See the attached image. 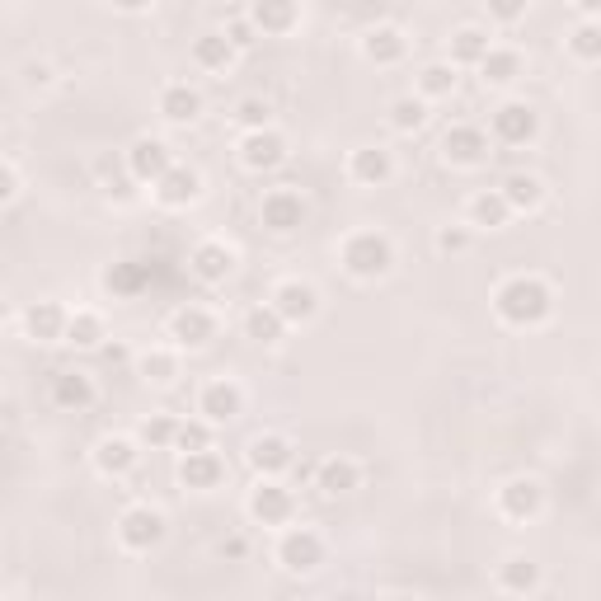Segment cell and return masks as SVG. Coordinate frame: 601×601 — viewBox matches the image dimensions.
<instances>
[{"instance_id":"1","label":"cell","mask_w":601,"mask_h":601,"mask_svg":"<svg viewBox=\"0 0 601 601\" xmlns=\"http://www.w3.org/2000/svg\"><path fill=\"white\" fill-rule=\"evenodd\" d=\"M494 310H498V320L526 329V324H540L555 310V296H550V287L540 278H508L494 296Z\"/></svg>"},{"instance_id":"2","label":"cell","mask_w":601,"mask_h":601,"mask_svg":"<svg viewBox=\"0 0 601 601\" xmlns=\"http://www.w3.org/2000/svg\"><path fill=\"white\" fill-rule=\"evenodd\" d=\"M390 263H395V249H390L386 235L376 231H357L348 245H343V268L353 278H381Z\"/></svg>"},{"instance_id":"3","label":"cell","mask_w":601,"mask_h":601,"mask_svg":"<svg viewBox=\"0 0 601 601\" xmlns=\"http://www.w3.org/2000/svg\"><path fill=\"white\" fill-rule=\"evenodd\" d=\"M127 170L137 174L141 184H160V179L174 170L170 146H165V141H155V137L132 141V151H127Z\"/></svg>"},{"instance_id":"4","label":"cell","mask_w":601,"mask_h":601,"mask_svg":"<svg viewBox=\"0 0 601 601\" xmlns=\"http://www.w3.org/2000/svg\"><path fill=\"white\" fill-rule=\"evenodd\" d=\"M278 559H282V569H292V573H315L324 559V540L315 531H287L278 545Z\"/></svg>"},{"instance_id":"5","label":"cell","mask_w":601,"mask_h":601,"mask_svg":"<svg viewBox=\"0 0 601 601\" xmlns=\"http://www.w3.org/2000/svg\"><path fill=\"white\" fill-rule=\"evenodd\" d=\"M118 536H123L127 550H155L160 540H165V517L155 508H132L118 526Z\"/></svg>"},{"instance_id":"6","label":"cell","mask_w":601,"mask_h":601,"mask_svg":"<svg viewBox=\"0 0 601 601\" xmlns=\"http://www.w3.org/2000/svg\"><path fill=\"white\" fill-rule=\"evenodd\" d=\"M301 221H306V202H301V193H292V188H273V193L263 198V226H268V231L287 235V231H296Z\"/></svg>"},{"instance_id":"7","label":"cell","mask_w":601,"mask_h":601,"mask_svg":"<svg viewBox=\"0 0 601 601\" xmlns=\"http://www.w3.org/2000/svg\"><path fill=\"white\" fill-rule=\"evenodd\" d=\"M536 127H540V118L531 104H503L494 113V137L508 141V146H526V141L536 137Z\"/></svg>"},{"instance_id":"8","label":"cell","mask_w":601,"mask_h":601,"mask_svg":"<svg viewBox=\"0 0 601 601\" xmlns=\"http://www.w3.org/2000/svg\"><path fill=\"white\" fill-rule=\"evenodd\" d=\"M273 310H278L287 324L315 320V310H320V296H315V287H306V282H282L278 296H273Z\"/></svg>"},{"instance_id":"9","label":"cell","mask_w":601,"mask_h":601,"mask_svg":"<svg viewBox=\"0 0 601 601\" xmlns=\"http://www.w3.org/2000/svg\"><path fill=\"white\" fill-rule=\"evenodd\" d=\"M240 160H245L249 170H278L282 160H287V141L278 132H249L240 141Z\"/></svg>"},{"instance_id":"10","label":"cell","mask_w":601,"mask_h":601,"mask_svg":"<svg viewBox=\"0 0 601 601\" xmlns=\"http://www.w3.org/2000/svg\"><path fill=\"white\" fill-rule=\"evenodd\" d=\"M249 512H254L263 526H282L292 517V489H282V484H259V489L249 494Z\"/></svg>"},{"instance_id":"11","label":"cell","mask_w":601,"mask_h":601,"mask_svg":"<svg viewBox=\"0 0 601 601\" xmlns=\"http://www.w3.org/2000/svg\"><path fill=\"white\" fill-rule=\"evenodd\" d=\"M442 151H447L451 165H479L489 155V137L479 127H451L447 137H442Z\"/></svg>"},{"instance_id":"12","label":"cell","mask_w":601,"mask_h":601,"mask_svg":"<svg viewBox=\"0 0 601 601\" xmlns=\"http://www.w3.org/2000/svg\"><path fill=\"white\" fill-rule=\"evenodd\" d=\"M498 508L508 512L512 522H526V517H536V512H540V484H536V479H512V484H503V494H498Z\"/></svg>"},{"instance_id":"13","label":"cell","mask_w":601,"mask_h":601,"mask_svg":"<svg viewBox=\"0 0 601 601\" xmlns=\"http://www.w3.org/2000/svg\"><path fill=\"white\" fill-rule=\"evenodd\" d=\"M235 273V254L226 245H216V240H207V245L193 249V278L202 282H226Z\"/></svg>"},{"instance_id":"14","label":"cell","mask_w":601,"mask_h":601,"mask_svg":"<svg viewBox=\"0 0 601 601\" xmlns=\"http://www.w3.org/2000/svg\"><path fill=\"white\" fill-rule=\"evenodd\" d=\"M24 324H29V334L38 343H52L62 339L66 329H71V320H66V310L57 306V301H38V306H29V315H24Z\"/></svg>"},{"instance_id":"15","label":"cell","mask_w":601,"mask_h":601,"mask_svg":"<svg viewBox=\"0 0 601 601\" xmlns=\"http://www.w3.org/2000/svg\"><path fill=\"white\" fill-rule=\"evenodd\" d=\"M221 475H226V465H221V456H212V451H193V456H184V465H179V479H184L188 489H216Z\"/></svg>"},{"instance_id":"16","label":"cell","mask_w":601,"mask_h":601,"mask_svg":"<svg viewBox=\"0 0 601 601\" xmlns=\"http://www.w3.org/2000/svg\"><path fill=\"white\" fill-rule=\"evenodd\" d=\"M170 329H174V339H179V343H188V348H198V343H207V339H212V334H216L212 315H207V310H198V306L174 310Z\"/></svg>"},{"instance_id":"17","label":"cell","mask_w":601,"mask_h":601,"mask_svg":"<svg viewBox=\"0 0 601 601\" xmlns=\"http://www.w3.org/2000/svg\"><path fill=\"white\" fill-rule=\"evenodd\" d=\"M155 198L165 202V207H188V202L198 198V174L188 170V165H174V170L155 184Z\"/></svg>"},{"instance_id":"18","label":"cell","mask_w":601,"mask_h":601,"mask_svg":"<svg viewBox=\"0 0 601 601\" xmlns=\"http://www.w3.org/2000/svg\"><path fill=\"white\" fill-rule=\"evenodd\" d=\"M249 465L259 470V475H278L292 465V447L282 442V437H254L249 442Z\"/></svg>"},{"instance_id":"19","label":"cell","mask_w":601,"mask_h":601,"mask_svg":"<svg viewBox=\"0 0 601 601\" xmlns=\"http://www.w3.org/2000/svg\"><path fill=\"white\" fill-rule=\"evenodd\" d=\"M240 390L231 386V381H212V386L202 390V414L212 418V423H231L235 414H240Z\"/></svg>"},{"instance_id":"20","label":"cell","mask_w":601,"mask_h":601,"mask_svg":"<svg viewBox=\"0 0 601 601\" xmlns=\"http://www.w3.org/2000/svg\"><path fill=\"white\" fill-rule=\"evenodd\" d=\"M348 170H353L357 184H386L390 179V155L381 151V146H362V151H353V160H348Z\"/></svg>"},{"instance_id":"21","label":"cell","mask_w":601,"mask_h":601,"mask_svg":"<svg viewBox=\"0 0 601 601\" xmlns=\"http://www.w3.org/2000/svg\"><path fill=\"white\" fill-rule=\"evenodd\" d=\"M146 282H151V268H146V263H137V259L113 263V268L104 273V287H108L113 296H137Z\"/></svg>"},{"instance_id":"22","label":"cell","mask_w":601,"mask_h":601,"mask_svg":"<svg viewBox=\"0 0 601 601\" xmlns=\"http://www.w3.org/2000/svg\"><path fill=\"white\" fill-rule=\"evenodd\" d=\"M52 400L62 404V409H85V404L94 400L90 376H80V371H57V376H52Z\"/></svg>"},{"instance_id":"23","label":"cell","mask_w":601,"mask_h":601,"mask_svg":"<svg viewBox=\"0 0 601 601\" xmlns=\"http://www.w3.org/2000/svg\"><path fill=\"white\" fill-rule=\"evenodd\" d=\"M362 52H367L376 66H390L404 57V33L390 29V24H381V29H371L367 38H362Z\"/></svg>"},{"instance_id":"24","label":"cell","mask_w":601,"mask_h":601,"mask_svg":"<svg viewBox=\"0 0 601 601\" xmlns=\"http://www.w3.org/2000/svg\"><path fill=\"white\" fill-rule=\"evenodd\" d=\"M160 113H165L170 123H193V118L202 113L198 90H188V85H170V90L160 94Z\"/></svg>"},{"instance_id":"25","label":"cell","mask_w":601,"mask_h":601,"mask_svg":"<svg viewBox=\"0 0 601 601\" xmlns=\"http://www.w3.org/2000/svg\"><path fill=\"white\" fill-rule=\"evenodd\" d=\"M94 465H99L104 475H127V470L137 465V447L123 442V437H108V442H99V451H94Z\"/></svg>"},{"instance_id":"26","label":"cell","mask_w":601,"mask_h":601,"mask_svg":"<svg viewBox=\"0 0 601 601\" xmlns=\"http://www.w3.org/2000/svg\"><path fill=\"white\" fill-rule=\"evenodd\" d=\"M249 19H254L263 33H287L296 24V5H287V0H259V5L249 10Z\"/></svg>"},{"instance_id":"27","label":"cell","mask_w":601,"mask_h":601,"mask_svg":"<svg viewBox=\"0 0 601 601\" xmlns=\"http://www.w3.org/2000/svg\"><path fill=\"white\" fill-rule=\"evenodd\" d=\"M193 57H198V66H207V71H226L235 57L231 38H221V33H207V38H198L193 43Z\"/></svg>"},{"instance_id":"28","label":"cell","mask_w":601,"mask_h":601,"mask_svg":"<svg viewBox=\"0 0 601 601\" xmlns=\"http://www.w3.org/2000/svg\"><path fill=\"white\" fill-rule=\"evenodd\" d=\"M489 52H494V47H489V38H484L479 29L451 33V57H456L461 66H479L484 57H489Z\"/></svg>"},{"instance_id":"29","label":"cell","mask_w":601,"mask_h":601,"mask_svg":"<svg viewBox=\"0 0 601 601\" xmlns=\"http://www.w3.org/2000/svg\"><path fill=\"white\" fill-rule=\"evenodd\" d=\"M282 324H287V320H282L273 306H259V310H249V315H245V334L254 343H278L282 339Z\"/></svg>"},{"instance_id":"30","label":"cell","mask_w":601,"mask_h":601,"mask_svg":"<svg viewBox=\"0 0 601 601\" xmlns=\"http://www.w3.org/2000/svg\"><path fill=\"white\" fill-rule=\"evenodd\" d=\"M320 489H324V494H353V489H357V465L339 461V456H334V461H324L320 465Z\"/></svg>"},{"instance_id":"31","label":"cell","mask_w":601,"mask_h":601,"mask_svg":"<svg viewBox=\"0 0 601 601\" xmlns=\"http://www.w3.org/2000/svg\"><path fill=\"white\" fill-rule=\"evenodd\" d=\"M479 71H484V80L489 85H508V80H517V71H522V57L517 52H489L484 62H479Z\"/></svg>"},{"instance_id":"32","label":"cell","mask_w":601,"mask_h":601,"mask_svg":"<svg viewBox=\"0 0 601 601\" xmlns=\"http://www.w3.org/2000/svg\"><path fill=\"white\" fill-rule=\"evenodd\" d=\"M503 198H508V207H536L540 198H545V188H540V179H531V174H512L508 184L498 188Z\"/></svg>"},{"instance_id":"33","label":"cell","mask_w":601,"mask_h":601,"mask_svg":"<svg viewBox=\"0 0 601 601\" xmlns=\"http://www.w3.org/2000/svg\"><path fill=\"white\" fill-rule=\"evenodd\" d=\"M498 583L508 587V592H531V587L540 583V569L531 564V559H508L503 573H498Z\"/></svg>"},{"instance_id":"34","label":"cell","mask_w":601,"mask_h":601,"mask_svg":"<svg viewBox=\"0 0 601 601\" xmlns=\"http://www.w3.org/2000/svg\"><path fill=\"white\" fill-rule=\"evenodd\" d=\"M508 198H503V193H479L475 202H470V216H475L479 226H503V221H508Z\"/></svg>"},{"instance_id":"35","label":"cell","mask_w":601,"mask_h":601,"mask_svg":"<svg viewBox=\"0 0 601 601\" xmlns=\"http://www.w3.org/2000/svg\"><path fill=\"white\" fill-rule=\"evenodd\" d=\"M66 339L76 343V348H99V339H104V320H99V315H76L71 329H66Z\"/></svg>"},{"instance_id":"36","label":"cell","mask_w":601,"mask_h":601,"mask_svg":"<svg viewBox=\"0 0 601 601\" xmlns=\"http://www.w3.org/2000/svg\"><path fill=\"white\" fill-rule=\"evenodd\" d=\"M141 442H146V447H170V442H179V423H174V418H146V423H141Z\"/></svg>"},{"instance_id":"37","label":"cell","mask_w":601,"mask_h":601,"mask_svg":"<svg viewBox=\"0 0 601 601\" xmlns=\"http://www.w3.org/2000/svg\"><path fill=\"white\" fill-rule=\"evenodd\" d=\"M569 47H573V57L597 62V57H601V29H597V24H578V29H573V38H569Z\"/></svg>"},{"instance_id":"38","label":"cell","mask_w":601,"mask_h":601,"mask_svg":"<svg viewBox=\"0 0 601 601\" xmlns=\"http://www.w3.org/2000/svg\"><path fill=\"white\" fill-rule=\"evenodd\" d=\"M423 118H428V108L418 104V99H400V104L390 108V123L400 127V132H418V127H423Z\"/></svg>"},{"instance_id":"39","label":"cell","mask_w":601,"mask_h":601,"mask_svg":"<svg viewBox=\"0 0 601 601\" xmlns=\"http://www.w3.org/2000/svg\"><path fill=\"white\" fill-rule=\"evenodd\" d=\"M423 94H451L456 90V76H451V66H428L423 76H418Z\"/></svg>"},{"instance_id":"40","label":"cell","mask_w":601,"mask_h":601,"mask_svg":"<svg viewBox=\"0 0 601 601\" xmlns=\"http://www.w3.org/2000/svg\"><path fill=\"white\" fill-rule=\"evenodd\" d=\"M174 367H179V362H174L170 353H146L141 357V376H146V381H170Z\"/></svg>"},{"instance_id":"41","label":"cell","mask_w":601,"mask_h":601,"mask_svg":"<svg viewBox=\"0 0 601 601\" xmlns=\"http://www.w3.org/2000/svg\"><path fill=\"white\" fill-rule=\"evenodd\" d=\"M207 442H212L207 423H179V442H174V447H184L188 456H193V451H207Z\"/></svg>"},{"instance_id":"42","label":"cell","mask_w":601,"mask_h":601,"mask_svg":"<svg viewBox=\"0 0 601 601\" xmlns=\"http://www.w3.org/2000/svg\"><path fill=\"white\" fill-rule=\"evenodd\" d=\"M235 118H240V123L249 127V132H268V104H263V99H245V104L235 108Z\"/></svg>"},{"instance_id":"43","label":"cell","mask_w":601,"mask_h":601,"mask_svg":"<svg viewBox=\"0 0 601 601\" xmlns=\"http://www.w3.org/2000/svg\"><path fill=\"white\" fill-rule=\"evenodd\" d=\"M437 249H447V254L465 249V231H442V235H437Z\"/></svg>"},{"instance_id":"44","label":"cell","mask_w":601,"mask_h":601,"mask_svg":"<svg viewBox=\"0 0 601 601\" xmlns=\"http://www.w3.org/2000/svg\"><path fill=\"white\" fill-rule=\"evenodd\" d=\"M226 38H231V47H245V43H254V38H249V29H245V24H231V33H226Z\"/></svg>"},{"instance_id":"45","label":"cell","mask_w":601,"mask_h":601,"mask_svg":"<svg viewBox=\"0 0 601 601\" xmlns=\"http://www.w3.org/2000/svg\"><path fill=\"white\" fill-rule=\"evenodd\" d=\"M494 15L498 19H517V15H522V5H494Z\"/></svg>"},{"instance_id":"46","label":"cell","mask_w":601,"mask_h":601,"mask_svg":"<svg viewBox=\"0 0 601 601\" xmlns=\"http://www.w3.org/2000/svg\"><path fill=\"white\" fill-rule=\"evenodd\" d=\"M0 198H15V170L5 165V188H0Z\"/></svg>"},{"instance_id":"47","label":"cell","mask_w":601,"mask_h":601,"mask_svg":"<svg viewBox=\"0 0 601 601\" xmlns=\"http://www.w3.org/2000/svg\"><path fill=\"white\" fill-rule=\"evenodd\" d=\"M583 15H601V0H583Z\"/></svg>"},{"instance_id":"48","label":"cell","mask_w":601,"mask_h":601,"mask_svg":"<svg viewBox=\"0 0 601 601\" xmlns=\"http://www.w3.org/2000/svg\"><path fill=\"white\" fill-rule=\"evenodd\" d=\"M386 601H414V597H386Z\"/></svg>"}]
</instances>
